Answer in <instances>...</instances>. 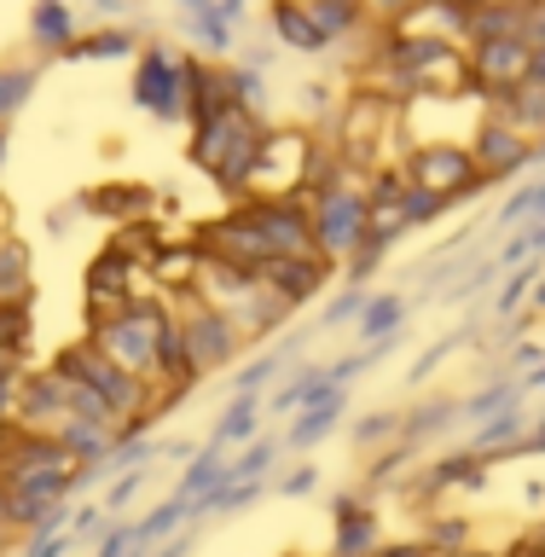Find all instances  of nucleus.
Listing matches in <instances>:
<instances>
[{
    "label": "nucleus",
    "mask_w": 545,
    "mask_h": 557,
    "mask_svg": "<svg viewBox=\"0 0 545 557\" xmlns=\"http://www.w3.org/2000/svg\"><path fill=\"white\" fill-rule=\"evenodd\" d=\"M325 134H331V146H337L343 169L360 174V181L372 169H389V163H400V157L412 151L407 128H400V104L383 99V94H366V87H348L337 116L325 122Z\"/></svg>",
    "instance_id": "f257e3e1"
},
{
    "label": "nucleus",
    "mask_w": 545,
    "mask_h": 557,
    "mask_svg": "<svg viewBox=\"0 0 545 557\" xmlns=\"http://www.w3.org/2000/svg\"><path fill=\"white\" fill-rule=\"evenodd\" d=\"M261 139H268V116L244 111V104H233V111L209 116V122H191L186 128V163L209 174L226 198H238L244 191V174H250Z\"/></svg>",
    "instance_id": "f03ea898"
},
{
    "label": "nucleus",
    "mask_w": 545,
    "mask_h": 557,
    "mask_svg": "<svg viewBox=\"0 0 545 557\" xmlns=\"http://www.w3.org/2000/svg\"><path fill=\"white\" fill-rule=\"evenodd\" d=\"M52 372H64L70 383H82V389H94V395L111 400L116 418H122V442H128V435H151V424H157L151 383L134 377V372H122V366L104 355V348H94L87 337L64 343L59 355H52Z\"/></svg>",
    "instance_id": "7ed1b4c3"
},
{
    "label": "nucleus",
    "mask_w": 545,
    "mask_h": 557,
    "mask_svg": "<svg viewBox=\"0 0 545 557\" xmlns=\"http://www.w3.org/2000/svg\"><path fill=\"white\" fill-rule=\"evenodd\" d=\"M308 151H313V128H302V122H268V139H261L238 198H250V203L302 198L308 191Z\"/></svg>",
    "instance_id": "20e7f679"
},
{
    "label": "nucleus",
    "mask_w": 545,
    "mask_h": 557,
    "mask_svg": "<svg viewBox=\"0 0 545 557\" xmlns=\"http://www.w3.org/2000/svg\"><path fill=\"white\" fill-rule=\"evenodd\" d=\"M163 325H169V302L163 296H139V302H128L116 313V320L87 331V343L104 348L122 372L157 383V337H163Z\"/></svg>",
    "instance_id": "39448f33"
},
{
    "label": "nucleus",
    "mask_w": 545,
    "mask_h": 557,
    "mask_svg": "<svg viewBox=\"0 0 545 557\" xmlns=\"http://www.w3.org/2000/svg\"><path fill=\"white\" fill-rule=\"evenodd\" d=\"M169 313H174V325H181V337H186V360H191V372H198V377L233 372V366L244 360V348H250V343L238 337V325L226 320L221 308H209L198 290L169 296Z\"/></svg>",
    "instance_id": "423d86ee"
},
{
    "label": "nucleus",
    "mask_w": 545,
    "mask_h": 557,
    "mask_svg": "<svg viewBox=\"0 0 545 557\" xmlns=\"http://www.w3.org/2000/svg\"><path fill=\"white\" fill-rule=\"evenodd\" d=\"M487 116L482 94H418L400 104L407 146H470Z\"/></svg>",
    "instance_id": "0eeeda50"
},
{
    "label": "nucleus",
    "mask_w": 545,
    "mask_h": 557,
    "mask_svg": "<svg viewBox=\"0 0 545 557\" xmlns=\"http://www.w3.org/2000/svg\"><path fill=\"white\" fill-rule=\"evenodd\" d=\"M181 52L186 47H169L163 35H146L134 52V82H128V99L146 111L151 122H186V87H181Z\"/></svg>",
    "instance_id": "6e6552de"
},
{
    "label": "nucleus",
    "mask_w": 545,
    "mask_h": 557,
    "mask_svg": "<svg viewBox=\"0 0 545 557\" xmlns=\"http://www.w3.org/2000/svg\"><path fill=\"white\" fill-rule=\"evenodd\" d=\"M308 215H313V250L343 273V261L366 238V181H343L320 198H308Z\"/></svg>",
    "instance_id": "1a4fd4ad"
},
{
    "label": "nucleus",
    "mask_w": 545,
    "mask_h": 557,
    "mask_svg": "<svg viewBox=\"0 0 545 557\" xmlns=\"http://www.w3.org/2000/svg\"><path fill=\"white\" fill-rule=\"evenodd\" d=\"M400 169H407L412 186L435 191L447 209L476 203L482 191H494V186L476 174V157H470V146H412L407 157H400Z\"/></svg>",
    "instance_id": "9d476101"
},
{
    "label": "nucleus",
    "mask_w": 545,
    "mask_h": 557,
    "mask_svg": "<svg viewBox=\"0 0 545 557\" xmlns=\"http://www.w3.org/2000/svg\"><path fill=\"white\" fill-rule=\"evenodd\" d=\"M139 296H157L151 290V268H139V261H128L122 250H104L87 261V285H82V308H87V331L116 320L128 302H139Z\"/></svg>",
    "instance_id": "9b49d317"
},
{
    "label": "nucleus",
    "mask_w": 545,
    "mask_h": 557,
    "mask_svg": "<svg viewBox=\"0 0 545 557\" xmlns=\"http://www.w3.org/2000/svg\"><path fill=\"white\" fill-rule=\"evenodd\" d=\"M191 238L203 244V256L233 261V268H250V273H261V261H268V244H261V226H256L250 198H233V209H226V215L203 221Z\"/></svg>",
    "instance_id": "f8f14e48"
},
{
    "label": "nucleus",
    "mask_w": 545,
    "mask_h": 557,
    "mask_svg": "<svg viewBox=\"0 0 545 557\" xmlns=\"http://www.w3.org/2000/svg\"><path fill=\"white\" fill-rule=\"evenodd\" d=\"M470 52V94H482L487 104H499L511 87L529 82V64H534V47L522 35H505V41H476L465 47Z\"/></svg>",
    "instance_id": "ddd939ff"
},
{
    "label": "nucleus",
    "mask_w": 545,
    "mask_h": 557,
    "mask_svg": "<svg viewBox=\"0 0 545 557\" xmlns=\"http://www.w3.org/2000/svg\"><path fill=\"white\" fill-rule=\"evenodd\" d=\"M470 157H476V174H482V181L499 186V181H517V174L534 169V139H522L499 111H487L482 128H476V139H470Z\"/></svg>",
    "instance_id": "4468645a"
},
{
    "label": "nucleus",
    "mask_w": 545,
    "mask_h": 557,
    "mask_svg": "<svg viewBox=\"0 0 545 557\" xmlns=\"http://www.w3.org/2000/svg\"><path fill=\"white\" fill-rule=\"evenodd\" d=\"M70 418H76V407H70V377L52 372V366H47V372H24L12 424L17 430H35V435H59Z\"/></svg>",
    "instance_id": "2eb2a0df"
},
{
    "label": "nucleus",
    "mask_w": 545,
    "mask_h": 557,
    "mask_svg": "<svg viewBox=\"0 0 545 557\" xmlns=\"http://www.w3.org/2000/svg\"><path fill=\"white\" fill-rule=\"evenodd\" d=\"M256 278H261V285H268L278 302L296 313V308H308L313 296L331 285V278H337V268H331L320 250H302V256H273V261H261V273H256Z\"/></svg>",
    "instance_id": "dca6fc26"
},
{
    "label": "nucleus",
    "mask_w": 545,
    "mask_h": 557,
    "mask_svg": "<svg viewBox=\"0 0 545 557\" xmlns=\"http://www.w3.org/2000/svg\"><path fill=\"white\" fill-rule=\"evenodd\" d=\"M181 87H186V128L233 111V82H226V59H203V52H181Z\"/></svg>",
    "instance_id": "f3484780"
},
{
    "label": "nucleus",
    "mask_w": 545,
    "mask_h": 557,
    "mask_svg": "<svg viewBox=\"0 0 545 557\" xmlns=\"http://www.w3.org/2000/svg\"><path fill=\"white\" fill-rule=\"evenodd\" d=\"M250 209H256L261 244H268V261H273V256H302V250H313V215H308V198L250 203Z\"/></svg>",
    "instance_id": "a211bd4d"
},
{
    "label": "nucleus",
    "mask_w": 545,
    "mask_h": 557,
    "mask_svg": "<svg viewBox=\"0 0 545 557\" xmlns=\"http://www.w3.org/2000/svg\"><path fill=\"white\" fill-rule=\"evenodd\" d=\"M377 546H383V529H377L372 499L343 494L331 505V557H372Z\"/></svg>",
    "instance_id": "6ab92c4d"
},
{
    "label": "nucleus",
    "mask_w": 545,
    "mask_h": 557,
    "mask_svg": "<svg viewBox=\"0 0 545 557\" xmlns=\"http://www.w3.org/2000/svg\"><path fill=\"white\" fill-rule=\"evenodd\" d=\"M302 331H285L278 343H268L261 355H250V360H238L233 366V377H226V395H261L268 383H285V372H290V360L302 355Z\"/></svg>",
    "instance_id": "aec40b11"
},
{
    "label": "nucleus",
    "mask_w": 545,
    "mask_h": 557,
    "mask_svg": "<svg viewBox=\"0 0 545 557\" xmlns=\"http://www.w3.org/2000/svg\"><path fill=\"white\" fill-rule=\"evenodd\" d=\"M87 24H82V12L70 7V0H29V52L35 59H64V47L76 41Z\"/></svg>",
    "instance_id": "412c9836"
},
{
    "label": "nucleus",
    "mask_w": 545,
    "mask_h": 557,
    "mask_svg": "<svg viewBox=\"0 0 545 557\" xmlns=\"http://www.w3.org/2000/svg\"><path fill=\"white\" fill-rule=\"evenodd\" d=\"M221 313L238 325V337H244V343H273L278 331L290 325V308L278 302V296H273L268 285H261V278H256V285L238 296V302H226Z\"/></svg>",
    "instance_id": "4be33fe9"
},
{
    "label": "nucleus",
    "mask_w": 545,
    "mask_h": 557,
    "mask_svg": "<svg viewBox=\"0 0 545 557\" xmlns=\"http://www.w3.org/2000/svg\"><path fill=\"white\" fill-rule=\"evenodd\" d=\"M151 203H157V191L139 186V181H104V186H94V191H82V198H76L82 215H99V221H111V226L146 221Z\"/></svg>",
    "instance_id": "5701e85b"
},
{
    "label": "nucleus",
    "mask_w": 545,
    "mask_h": 557,
    "mask_svg": "<svg viewBox=\"0 0 545 557\" xmlns=\"http://www.w3.org/2000/svg\"><path fill=\"white\" fill-rule=\"evenodd\" d=\"M146 41V24H87L76 41L64 47V64H111V59H134Z\"/></svg>",
    "instance_id": "b1692460"
},
{
    "label": "nucleus",
    "mask_w": 545,
    "mask_h": 557,
    "mask_svg": "<svg viewBox=\"0 0 545 557\" xmlns=\"http://www.w3.org/2000/svg\"><path fill=\"white\" fill-rule=\"evenodd\" d=\"M268 35L285 52H308V59H325V52H337L325 41V29L313 24V12L302 0H268Z\"/></svg>",
    "instance_id": "393cba45"
},
{
    "label": "nucleus",
    "mask_w": 545,
    "mask_h": 557,
    "mask_svg": "<svg viewBox=\"0 0 545 557\" xmlns=\"http://www.w3.org/2000/svg\"><path fill=\"white\" fill-rule=\"evenodd\" d=\"M198 273H203V244L191 238V233H181L174 244H163V250L151 256V285H157V296H186V290H198Z\"/></svg>",
    "instance_id": "a878e982"
},
{
    "label": "nucleus",
    "mask_w": 545,
    "mask_h": 557,
    "mask_svg": "<svg viewBox=\"0 0 545 557\" xmlns=\"http://www.w3.org/2000/svg\"><path fill=\"white\" fill-rule=\"evenodd\" d=\"M522 12H529V0H470L465 7V47L522 35Z\"/></svg>",
    "instance_id": "bb28decb"
},
{
    "label": "nucleus",
    "mask_w": 545,
    "mask_h": 557,
    "mask_svg": "<svg viewBox=\"0 0 545 557\" xmlns=\"http://www.w3.org/2000/svg\"><path fill=\"white\" fill-rule=\"evenodd\" d=\"M29 302H35V256L17 233H7L0 238V308H29Z\"/></svg>",
    "instance_id": "cd10ccee"
},
{
    "label": "nucleus",
    "mask_w": 545,
    "mask_h": 557,
    "mask_svg": "<svg viewBox=\"0 0 545 557\" xmlns=\"http://www.w3.org/2000/svg\"><path fill=\"white\" fill-rule=\"evenodd\" d=\"M35 87H41V59H0V128H12L29 111Z\"/></svg>",
    "instance_id": "c85d7f7f"
},
{
    "label": "nucleus",
    "mask_w": 545,
    "mask_h": 557,
    "mask_svg": "<svg viewBox=\"0 0 545 557\" xmlns=\"http://www.w3.org/2000/svg\"><path fill=\"white\" fill-rule=\"evenodd\" d=\"M343 412H348V389L313 395L308 407L296 412V424H290V435H285V447H313V442H325V435L343 424Z\"/></svg>",
    "instance_id": "c756f323"
},
{
    "label": "nucleus",
    "mask_w": 545,
    "mask_h": 557,
    "mask_svg": "<svg viewBox=\"0 0 545 557\" xmlns=\"http://www.w3.org/2000/svg\"><path fill=\"white\" fill-rule=\"evenodd\" d=\"M181 35L203 59H238V24H226L221 12H181Z\"/></svg>",
    "instance_id": "7c9ffc66"
},
{
    "label": "nucleus",
    "mask_w": 545,
    "mask_h": 557,
    "mask_svg": "<svg viewBox=\"0 0 545 557\" xmlns=\"http://www.w3.org/2000/svg\"><path fill=\"white\" fill-rule=\"evenodd\" d=\"M400 325H407V296L400 290H372L366 296V308H360V343H383V337H400Z\"/></svg>",
    "instance_id": "2f4dec72"
},
{
    "label": "nucleus",
    "mask_w": 545,
    "mask_h": 557,
    "mask_svg": "<svg viewBox=\"0 0 545 557\" xmlns=\"http://www.w3.org/2000/svg\"><path fill=\"white\" fill-rule=\"evenodd\" d=\"M325 389H337V383L325 377V366H290L285 372V383L273 389V400H268V418H285V412H302L313 395H325Z\"/></svg>",
    "instance_id": "473e14b6"
},
{
    "label": "nucleus",
    "mask_w": 545,
    "mask_h": 557,
    "mask_svg": "<svg viewBox=\"0 0 545 557\" xmlns=\"http://www.w3.org/2000/svg\"><path fill=\"white\" fill-rule=\"evenodd\" d=\"M261 418H268V407H261V395H233V407L221 412V424H215V447H244V442H256L261 435Z\"/></svg>",
    "instance_id": "72a5a7b5"
},
{
    "label": "nucleus",
    "mask_w": 545,
    "mask_h": 557,
    "mask_svg": "<svg viewBox=\"0 0 545 557\" xmlns=\"http://www.w3.org/2000/svg\"><path fill=\"white\" fill-rule=\"evenodd\" d=\"M545 273V256L522 261V268H505V285L494 290V325L499 320H517V313H529V296H534V278Z\"/></svg>",
    "instance_id": "f704fd0d"
},
{
    "label": "nucleus",
    "mask_w": 545,
    "mask_h": 557,
    "mask_svg": "<svg viewBox=\"0 0 545 557\" xmlns=\"http://www.w3.org/2000/svg\"><path fill=\"white\" fill-rule=\"evenodd\" d=\"M453 418H459V400H453V395H430V400H418L412 412H400V435L418 447V442H430V435H442Z\"/></svg>",
    "instance_id": "c9c22d12"
},
{
    "label": "nucleus",
    "mask_w": 545,
    "mask_h": 557,
    "mask_svg": "<svg viewBox=\"0 0 545 557\" xmlns=\"http://www.w3.org/2000/svg\"><path fill=\"white\" fill-rule=\"evenodd\" d=\"M226 82H233V104H244V111H256V116L273 122V94H268V76H261V70L226 59Z\"/></svg>",
    "instance_id": "e433bc0d"
},
{
    "label": "nucleus",
    "mask_w": 545,
    "mask_h": 557,
    "mask_svg": "<svg viewBox=\"0 0 545 557\" xmlns=\"http://www.w3.org/2000/svg\"><path fill=\"white\" fill-rule=\"evenodd\" d=\"M355 442H360L366 453L395 447V442H400V412H366L360 424H355Z\"/></svg>",
    "instance_id": "4c0bfd02"
},
{
    "label": "nucleus",
    "mask_w": 545,
    "mask_h": 557,
    "mask_svg": "<svg viewBox=\"0 0 545 557\" xmlns=\"http://www.w3.org/2000/svg\"><path fill=\"white\" fill-rule=\"evenodd\" d=\"M366 296H372L366 285H343V290L320 308V331H331V325H355V320H360V308H366Z\"/></svg>",
    "instance_id": "58836bf2"
},
{
    "label": "nucleus",
    "mask_w": 545,
    "mask_h": 557,
    "mask_svg": "<svg viewBox=\"0 0 545 557\" xmlns=\"http://www.w3.org/2000/svg\"><path fill=\"white\" fill-rule=\"evenodd\" d=\"M29 337H35L29 308H0V355H17V360H24V355H29Z\"/></svg>",
    "instance_id": "ea45409f"
},
{
    "label": "nucleus",
    "mask_w": 545,
    "mask_h": 557,
    "mask_svg": "<svg viewBox=\"0 0 545 557\" xmlns=\"http://www.w3.org/2000/svg\"><path fill=\"white\" fill-rule=\"evenodd\" d=\"M296 94H302V128H313V122H331V116H337V104H343L331 82H302Z\"/></svg>",
    "instance_id": "a19ab883"
},
{
    "label": "nucleus",
    "mask_w": 545,
    "mask_h": 557,
    "mask_svg": "<svg viewBox=\"0 0 545 557\" xmlns=\"http://www.w3.org/2000/svg\"><path fill=\"white\" fill-rule=\"evenodd\" d=\"M424 540H430L435 552H459V546H470V522H465V517L435 511V517H430V529H424Z\"/></svg>",
    "instance_id": "79ce46f5"
},
{
    "label": "nucleus",
    "mask_w": 545,
    "mask_h": 557,
    "mask_svg": "<svg viewBox=\"0 0 545 557\" xmlns=\"http://www.w3.org/2000/svg\"><path fill=\"white\" fill-rule=\"evenodd\" d=\"M442 215H447V203L435 198V191H424V186L407 181V226H412V233H424V226L442 221Z\"/></svg>",
    "instance_id": "37998d69"
},
{
    "label": "nucleus",
    "mask_w": 545,
    "mask_h": 557,
    "mask_svg": "<svg viewBox=\"0 0 545 557\" xmlns=\"http://www.w3.org/2000/svg\"><path fill=\"white\" fill-rule=\"evenodd\" d=\"M360 7H366V24H372V29H395L418 0H360Z\"/></svg>",
    "instance_id": "c03bdc74"
},
{
    "label": "nucleus",
    "mask_w": 545,
    "mask_h": 557,
    "mask_svg": "<svg viewBox=\"0 0 545 557\" xmlns=\"http://www.w3.org/2000/svg\"><path fill=\"white\" fill-rule=\"evenodd\" d=\"M540 360H545V348H540L534 337H522V343H511V355H505V366H499V372H511V377H529Z\"/></svg>",
    "instance_id": "a18cd8bd"
},
{
    "label": "nucleus",
    "mask_w": 545,
    "mask_h": 557,
    "mask_svg": "<svg viewBox=\"0 0 545 557\" xmlns=\"http://www.w3.org/2000/svg\"><path fill=\"white\" fill-rule=\"evenodd\" d=\"M522 41L534 52H545V0H529V12H522Z\"/></svg>",
    "instance_id": "49530a36"
},
{
    "label": "nucleus",
    "mask_w": 545,
    "mask_h": 557,
    "mask_svg": "<svg viewBox=\"0 0 545 557\" xmlns=\"http://www.w3.org/2000/svg\"><path fill=\"white\" fill-rule=\"evenodd\" d=\"M372 557H435V546L430 540H383Z\"/></svg>",
    "instance_id": "de8ad7c7"
},
{
    "label": "nucleus",
    "mask_w": 545,
    "mask_h": 557,
    "mask_svg": "<svg viewBox=\"0 0 545 557\" xmlns=\"http://www.w3.org/2000/svg\"><path fill=\"white\" fill-rule=\"evenodd\" d=\"M238 64H250V70H261V76H268V70L278 64V41H273V47H244Z\"/></svg>",
    "instance_id": "09e8293b"
},
{
    "label": "nucleus",
    "mask_w": 545,
    "mask_h": 557,
    "mask_svg": "<svg viewBox=\"0 0 545 557\" xmlns=\"http://www.w3.org/2000/svg\"><path fill=\"white\" fill-rule=\"evenodd\" d=\"M313 476H320V470H313V465H296L290 476L278 482V494H290V499H296V494H308V487H313Z\"/></svg>",
    "instance_id": "8fccbe9b"
},
{
    "label": "nucleus",
    "mask_w": 545,
    "mask_h": 557,
    "mask_svg": "<svg viewBox=\"0 0 545 557\" xmlns=\"http://www.w3.org/2000/svg\"><path fill=\"white\" fill-rule=\"evenodd\" d=\"M70 552V534H47V540H29V557H64Z\"/></svg>",
    "instance_id": "3c124183"
},
{
    "label": "nucleus",
    "mask_w": 545,
    "mask_h": 557,
    "mask_svg": "<svg viewBox=\"0 0 545 557\" xmlns=\"http://www.w3.org/2000/svg\"><path fill=\"white\" fill-rule=\"evenodd\" d=\"M529 221H545V174H534V203H529Z\"/></svg>",
    "instance_id": "603ef678"
},
{
    "label": "nucleus",
    "mask_w": 545,
    "mask_h": 557,
    "mask_svg": "<svg viewBox=\"0 0 545 557\" xmlns=\"http://www.w3.org/2000/svg\"><path fill=\"white\" fill-rule=\"evenodd\" d=\"M529 313H534V320H545V273L534 278V296H529Z\"/></svg>",
    "instance_id": "864d4df0"
},
{
    "label": "nucleus",
    "mask_w": 545,
    "mask_h": 557,
    "mask_svg": "<svg viewBox=\"0 0 545 557\" xmlns=\"http://www.w3.org/2000/svg\"><path fill=\"white\" fill-rule=\"evenodd\" d=\"M522 389H529V395H545V360L534 366V372H529V377H522Z\"/></svg>",
    "instance_id": "5fc2aeb1"
},
{
    "label": "nucleus",
    "mask_w": 545,
    "mask_h": 557,
    "mask_svg": "<svg viewBox=\"0 0 545 557\" xmlns=\"http://www.w3.org/2000/svg\"><path fill=\"white\" fill-rule=\"evenodd\" d=\"M435 557H499V552H487V546H459V552H435Z\"/></svg>",
    "instance_id": "6e6d98bb"
},
{
    "label": "nucleus",
    "mask_w": 545,
    "mask_h": 557,
    "mask_svg": "<svg viewBox=\"0 0 545 557\" xmlns=\"http://www.w3.org/2000/svg\"><path fill=\"white\" fill-rule=\"evenodd\" d=\"M181 12H215V0H174Z\"/></svg>",
    "instance_id": "4d7b16f0"
},
{
    "label": "nucleus",
    "mask_w": 545,
    "mask_h": 557,
    "mask_svg": "<svg viewBox=\"0 0 545 557\" xmlns=\"http://www.w3.org/2000/svg\"><path fill=\"white\" fill-rule=\"evenodd\" d=\"M7 233H17V226H12V203L0 198V238H7Z\"/></svg>",
    "instance_id": "13d9d810"
},
{
    "label": "nucleus",
    "mask_w": 545,
    "mask_h": 557,
    "mask_svg": "<svg viewBox=\"0 0 545 557\" xmlns=\"http://www.w3.org/2000/svg\"><path fill=\"white\" fill-rule=\"evenodd\" d=\"M7 157H12V128H0V169H7Z\"/></svg>",
    "instance_id": "bf43d9fd"
},
{
    "label": "nucleus",
    "mask_w": 545,
    "mask_h": 557,
    "mask_svg": "<svg viewBox=\"0 0 545 557\" xmlns=\"http://www.w3.org/2000/svg\"><path fill=\"white\" fill-rule=\"evenodd\" d=\"M302 7H313V0H302Z\"/></svg>",
    "instance_id": "052dcab7"
}]
</instances>
